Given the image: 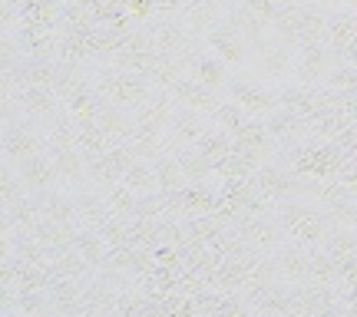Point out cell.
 <instances>
[]
</instances>
